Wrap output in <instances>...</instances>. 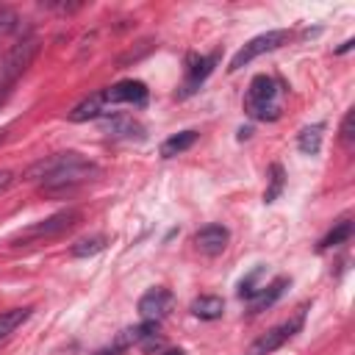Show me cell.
<instances>
[{
    "label": "cell",
    "mask_w": 355,
    "mask_h": 355,
    "mask_svg": "<svg viewBox=\"0 0 355 355\" xmlns=\"http://www.w3.org/2000/svg\"><path fill=\"white\" fill-rule=\"evenodd\" d=\"M28 180H39L44 191H72L94 178H100V166L94 161H86L80 153H55L42 161H36L28 172Z\"/></svg>",
    "instance_id": "cell-1"
},
{
    "label": "cell",
    "mask_w": 355,
    "mask_h": 355,
    "mask_svg": "<svg viewBox=\"0 0 355 355\" xmlns=\"http://www.w3.org/2000/svg\"><path fill=\"white\" fill-rule=\"evenodd\" d=\"M244 111L252 119L275 122L280 116V86L269 75H255L244 94Z\"/></svg>",
    "instance_id": "cell-2"
},
{
    "label": "cell",
    "mask_w": 355,
    "mask_h": 355,
    "mask_svg": "<svg viewBox=\"0 0 355 355\" xmlns=\"http://www.w3.org/2000/svg\"><path fill=\"white\" fill-rule=\"evenodd\" d=\"M78 219H80V214H78L75 208L61 211V214H53V216L42 219V222H36V225L25 227L19 236H14V241H11V244H14V247H22V244H33V241L55 239V236L67 233L69 227H75V225H78Z\"/></svg>",
    "instance_id": "cell-3"
},
{
    "label": "cell",
    "mask_w": 355,
    "mask_h": 355,
    "mask_svg": "<svg viewBox=\"0 0 355 355\" xmlns=\"http://www.w3.org/2000/svg\"><path fill=\"white\" fill-rule=\"evenodd\" d=\"M302 324H305V308H300L291 319H286V322L275 324V327H272V330H266L261 338H255V341L250 344L247 355H272V352H275V349H280L286 341H291V338L302 330Z\"/></svg>",
    "instance_id": "cell-4"
},
{
    "label": "cell",
    "mask_w": 355,
    "mask_h": 355,
    "mask_svg": "<svg viewBox=\"0 0 355 355\" xmlns=\"http://www.w3.org/2000/svg\"><path fill=\"white\" fill-rule=\"evenodd\" d=\"M288 42V31H283V28H277V31H266V33H261V36H255V39H250L233 58H230V67H227V72H239L241 67H247L250 61H255L258 55H263V53H272V50H277V47H283Z\"/></svg>",
    "instance_id": "cell-5"
},
{
    "label": "cell",
    "mask_w": 355,
    "mask_h": 355,
    "mask_svg": "<svg viewBox=\"0 0 355 355\" xmlns=\"http://www.w3.org/2000/svg\"><path fill=\"white\" fill-rule=\"evenodd\" d=\"M36 53H39V39H36V36L19 39V42L11 47V53L6 55V61L0 64V83H3L6 89H11V83L31 67V61H33Z\"/></svg>",
    "instance_id": "cell-6"
},
{
    "label": "cell",
    "mask_w": 355,
    "mask_h": 355,
    "mask_svg": "<svg viewBox=\"0 0 355 355\" xmlns=\"http://www.w3.org/2000/svg\"><path fill=\"white\" fill-rule=\"evenodd\" d=\"M103 103L105 105H119V103H128V105H144L147 103V86L141 80H119L108 89H103Z\"/></svg>",
    "instance_id": "cell-7"
},
{
    "label": "cell",
    "mask_w": 355,
    "mask_h": 355,
    "mask_svg": "<svg viewBox=\"0 0 355 355\" xmlns=\"http://www.w3.org/2000/svg\"><path fill=\"white\" fill-rule=\"evenodd\" d=\"M172 305H175L172 291L164 288V286H158V288H150V291L139 300V316H141L144 322H161V319L172 311Z\"/></svg>",
    "instance_id": "cell-8"
},
{
    "label": "cell",
    "mask_w": 355,
    "mask_h": 355,
    "mask_svg": "<svg viewBox=\"0 0 355 355\" xmlns=\"http://www.w3.org/2000/svg\"><path fill=\"white\" fill-rule=\"evenodd\" d=\"M227 241H230V233H227V227H222V225H205L202 230L194 233V247H197V252H202V255H208V258L222 255L225 247H227Z\"/></svg>",
    "instance_id": "cell-9"
},
{
    "label": "cell",
    "mask_w": 355,
    "mask_h": 355,
    "mask_svg": "<svg viewBox=\"0 0 355 355\" xmlns=\"http://www.w3.org/2000/svg\"><path fill=\"white\" fill-rule=\"evenodd\" d=\"M219 61V53H211V55H191L189 58V67H186V80H183V92L180 97H189L200 89V83L214 72V64Z\"/></svg>",
    "instance_id": "cell-10"
},
{
    "label": "cell",
    "mask_w": 355,
    "mask_h": 355,
    "mask_svg": "<svg viewBox=\"0 0 355 355\" xmlns=\"http://www.w3.org/2000/svg\"><path fill=\"white\" fill-rule=\"evenodd\" d=\"M286 286H288V280H286V277H277V280H272V283H263V288L250 300V313H261V311L272 308V305L283 297Z\"/></svg>",
    "instance_id": "cell-11"
},
{
    "label": "cell",
    "mask_w": 355,
    "mask_h": 355,
    "mask_svg": "<svg viewBox=\"0 0 355 355\" xmlns=\"http://www.w3.org/2000/svg\"><path fill=\"white\" fill-rule=\"evenodd\" d=\"M105 133L108 136H119V139H144V128L125 114H114L111 119H105Z\"/></svg>",
    "instance_id": "cell-12"
},
{
    "label": "cell",
    "mask_w": 355,
    "mask_h": 355,
    "mask_svg": "<svg viewBox=\"0 0 355 355\" xmlns=\"http://www.w3.org/2000/svg\"><path fill=\"white\" fill-rule=\"evenodd\" d=\"M191 313H194L197 319L214 322V319H219V316L225 313V302H222V297H214V294H202V297H197V300L191 302Z\"/></svg>",
    "instance_id": "cell-13"
},
{
    "label": "cell",
    "mask_w": 355,
    "mask_h": 355,
    "mask_svg": "<svg viewBox=\"0 0 355 355\" xmlns=\"http://www.w3.org/2000/svg\"><path fill=\"white\" fill-rule=\"evenodd\" d=\"M105 111V103H103V92H94L92 97H86L83 103H78L72 111H69V119L72 122H86V119H94Z\"/></svg>",
    "instance_id": "cell-14"
},
{
    "label": "cell",
    "mask_w": 355,
    "mask_h": 355,
    "mask_svg": "<svg viewBox=\"0 0 355 355\" xmlns=\"http://www.w3.org/2000/svg\"><path fill=\"white\" fill-rule=\"evenodd\" d=\"M322 133H324V125H322V122L302 128L300 136H297V147H300V153H305V155H316V153L322 150Z\"/></svg>",
    "instance_id": "cell-15"
},
{
    "label": "cell",
    "mask_w": 355,
    "mask_h": 355,
    "mask_svg": "<svg viewBox=\"0 0 355 355\" xmlns=\"http://www.w3.org/2000/svg\"><path fill=\"white\" fill-rule=\"evenodd\" d=\"M194 141H197V130H180V133L169 136V139L161 144V155H164V158L180 155V153H186V150H189Z\"/></svg>",
    "instance_id": "cell-16"
},
{
    "label": "cell",
    "mask_w": 355,
    "mask_h": 355,
    "mask_svg": "<svg viewBox=\"0 0 355 355\" xmlns=\"http://www.w3.org/2000/svg\"><path fill=\"white\" fill-rule=\"evenodd\" d=\"M31 311H33V308H11V311H3V313H0V344H3L22 322H28Z\"/></svg>",
    "instance_id": "cell-17"
},
{
    "label": "cell",
    "mask_w": 355,
    "mask_h": 355,
    "mask_svg": "<svg viewBox=\"0 0 355 355\" xmlns=\"http://www.w3.org/2000/svg\"><path fill=\"white\" fill-rule=\"evenodd\" d=\"M103 250H105V236H92V239L75 241L69 252H72L75 258H92V255H97V252H103Z\"/></svg>",
    "instance_id": "cell-18"
},
{
    "label": "cell",
    "mask_w": 355,
    "mask_h": 355,
    "mask_svg": "<svg viewBox=\"0 0 355 355\" xmlns=\"http://www.w3.org/2000/svg\"><path fill=\"white\" fill-rule=\"evenodd\" d=\"M349 236H352V222H338L322 241H319V250H330V247H338V244H344V241H349Z\"/></svg>",
    "instance_id": "cell-19"
},
{
    "label": "cell",
    "mask_w": 355,
    "mask_h": 355,
    "mask_svg": "<svg viewBox=\"0 0 355 355\" xmlns=\"http://www.w3.org/2000/svg\"><path fill=\"white\" fill-rule=\"evenodd\" d=\"M283 183H286L283 166H280V164H272V166H269V189L263 191V202H275V200L280 197V191H283Z\"/></svg>",
    "instance_id": "cell-20"
},
{
    "label": "cell",
    "mask_w": 355,
    "mask_h": 355,
    "mask_svg": "<svg viewBox=\"0 0 355 355\" xmlns=\"http://www.w3.org/2000/svg\"><path fill=\"white\" fill-rule=\"evenodd\" d=\"M261 275H263V266H255V269H252V272L239 283V297H241V300H247V302H250V300L263 288V283H258V277H261Z\"/></svg>",
    "instance_id": "cell-21"
},
{
    "label": "cell",
    "mask_w": 355,
    "mask_h": 355,
    "mask_svg": "<svg viewBox=\"0 0 355 355\" xmlns=\"http://www.w3.org/2000/svg\"><path fill=\"white\" fill-rule=\"evenodd\" d=\"M14 28H17V17H14V11L0 8V39H3V36H8Z\"/></svg>",
    "instance_id": "cell-22"
},
{
    "label": "cell",
    "mask_w": 355,
    "mask_h": 355,
    "mask_svg": "<svg viewBox=\"0 0 355 355\" xmlns=\"http://www.w3.org/2000/svg\"><path fill=\"white\" fill-rule=\"evenodd\" d=\"M352 122H355V114L347 111L344 114V122H341V144L344 147H352Z\"/></svg>",
    "instance_id": "cell-23"
},
{
    "label": "cell",
    "mask_w": 355,
    "mask_h": 355,
    "mask_svg": "<svg viewBox=\"0 0 355 355\" xmlns=\"http://www.w3.org/2000/svg\"><path fill=\"white\" fill-rule=\"evenodd\" d=\"M11 180H14V175H11L8 169H0V191H3V189H6Z\"/></svg>",
    "instance_id": "cell-24"
},
{
    "label": "cell",
    "mask_w": 355,
    "mask_h": 355,
    "mask_svg": "<svg viewBox=\"0 0 355 355\" xmlns=\"http://www.w3.org/2000/svg\"><path fill=\"white\" fill-rule=\"evenodd\" d=\"M349 47H352V39H347V42H344V44H341V47H338V50H336V53H347V50H349Z\"/></svg>",
    "instance_id": "cell-25"
},
{
    "label": "cell",
    "mask_w": 355,
    "mask_h": 355,
    "mask_svg": "<svg viewBox=\"0 0 355 355\" xmlns=\"http://www.w3.org/2000/svg\"><path fill=\"white\" fill-rule=\"evenodd\" d=\"M161 355H183V349H166V352H161Z\"/></svg>",
    "instance_id": "cell-26"
},
{
    "label": "cell",
    "mask_w": 355,
    "mask_h": 355,
    "mask_svg": "<svg viewBox=\"0 0 355 355\" xmlns=\"http://www.w3.org/2000/svg\"><path fill=\"white\" fill-rule=\"evenodd\" d=\"M97 355H116L114 349H103V352H97Z\"/></svg>",
    "instance_id": "cell-27"
},
{
    "label": "cell",
    "mask_w": 355,
    "mask_h": 355,
    "mask_svg": "<svg viewBox=\"0 0 355 355\" xmlns=\"http://www.w3.org/2000/svg\"><path fill=\"white\" fill-rule=\"evenodd\" d=\"M6 92H8V89H6V86H3V83H0V100H3V97H6Z\"/></svg>",
    "instance_id": "cell-28"
},
{
    "label": "cell",
    "mask_w": 355,
    "mask_h": 355,
    "mask_svg": "<svg viewBox=\"0 0 355 355\" xmlns=\"http://www.w3.org/2000/svg\"><path fill=\"white\" fill-rule=\"evenodd\" d=\"M3 139H6V130H0V144H3Z\"/></svg>",
    "instance_id": "cell-29"
}]
</instances>
